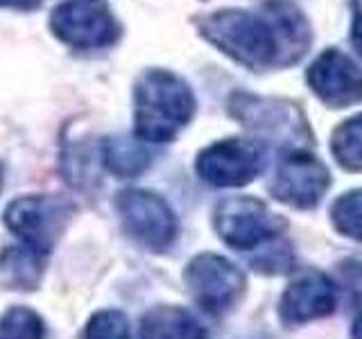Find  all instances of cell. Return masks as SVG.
<instances>
[{
	"label": "cell",
	"mask_w": 362,
	"mask_h": 339,
	"mask_svg": "<svg viewBox=\"0 0 362 339\" xmlns=\"http://www.w3.org/2000/svg\"><path fill=\"white\" fill-rule=\"evenodd\" d=\"M337 292L333 280L324 271L308 269L294 276V280L281 294L279 316L286 326H301L322 316L333 314Z\"/></svg>",
	"instance_id": "obj_12"
},
{
	"label": "cell",
	"mask_w": 362,
	"mask_h": 339,
	"mask_svg": "<svg viewBox=\"0 0 362 339\" xmlns=\"http://www.w3.org/2000/svg\"><path fill=\"white\" fill-rule=\"evenodd\" d=\"M339 278L354 303L362 305V260H344L339 265Z\"/></svg>",
	"instance_id": "obj_21"
},
{
	"label": "cell",
	"mask_w": 362,
	"mask_h": 339,
	"mask_svg": "<svg viewBox=\"0 0 362 339\" xmlns=\"http://www.w3.org/2000/svg\"><path fill=\"white\" fill-rule=\"evenodd\" d=\"M252 265L263 271V274H286V271L292 267V256L290 249L286 244H276L265 249L263 254H258L256 258H252Z\"/></svg>",
	"instance_id": "obj_20"
},
{
	"label": "cell",
	"mask_w": 362,
	"mask_h": 339,
	"mask_svg": "<svg viewBox=\"0 0 362 339\" xmlns=\"http://www.w3.org/2000/svg\"><path fill=\"white\" fill-rule=\"evenodd\" d=\"M50 30L75 50L109 48L120 37V23L105 0H64L52 9Z\"/></svg>",
	"instance_id": "obj_8"
},
{
	"label": "cell",
	"mask_w": 362,
	"mask_h": 339,
	"mask_svg": "<svg viewBox=\"0 0 362 339\" xmlns=\"http://www.w3.org/2000/svg\"><path fill=\"white\" fill-rule=\"evenodd\" d=\"M351 41H354L356 52L362 56V9L354 5V23H351Z\"/></svg>",
	"instance_id": "obj_22"
},
{
	"label": "cell",
	"mask_w": 362,
	"mask_h": 339,
	"mask_svg": "<svg viewBox=\"0 0 362 339\" xmlns=\"http://www.w3.org/2000/svg\"><path fill=\"white\" fill-rule=\"evenodd\" d=\"M265 150L258 141L224 138L197 154V177L213 188H240L263 172Z\"/></svg>",
	"instance_id": "obj_10"
},
{
	"label": "cell",
	"mask_w": 362,
	"mask_h": 339,
	"mask_svg": "<svg viewBox=\"0 0 362 339\" xmlns=\"http://www.w3.org/2000/svg\"><path fill=\"white\" fill-rule=\"evenodd\" d=\"M184 282L192 301L211 316L229 314L245 294V276L229 258L218 254H199L188 263Z\"/></svg>",
	"instance_id": "obj_7"
},
{
	"label": "cell",
	"mask_w": 362,
	"mask_h": 339,
	"mask_svg": "<svg viewBox=\"0 0 362 339\" xmlns=\"http://www.w3.org/2000/svg\"><path fill=\"white\" fill-rule=\"evenodd\" d=\"M199 34L254 73L299 64L313 45V28L290 0H265L258 9L226 7L197 23Z\"/></svg>",
	"instance_id": "obj_1"
},
{
	"label": "cell",
	"mask_w": 362,
	"mask_h": 339,
	"mask_svg": "<svg viewBox=\"0 0 362 339\" xmlns=\"http://www.w3.org/2000/svg\"><path fill=\"white\" fill-rule=\"evenodd\" d=\"M73 215L75 206L66 197L23 195L5 206L3 222L23 244L48 256L62 240Z\"/></svg>",
	"instance_id": "obj_4"
},
{
	"label": "cell",
	"mask_w": 362,
	"mask_h": 339,
	"mask_svg": "<svg viewBox=\"0 0 362 339\" xmlns=\"http://www.w3.org/2000/svg\"><path fill=\"white\" fill-rule=\"evenodd\" d=\"M82 339H134V335L120 310H98L86 321Z\"/></svg>",
	"instance_id": "obj_19"
},
{
	"label": "cell",
	"mask_w": 362,
	"mask_h": 339,
	"mask_svg": "<svg viewBox=\"0 0 362 339\" xmlns=\"http://www.w3.org/2000/svg\"><path fill=\"white\" fill-rule=\"evenodd\" d=\"M231 116L258 138L281 143L283 150L310 147L315 143L299 105L281 97H263L238 90L226 102Z\"/></svg>",
	"instance_id": "obj_3"
},
{
	"label": "cell",
	"mask_w": 362,
	"mask_h": 339,
	"mask_svg": "<svg viewBox=\"0 0 362 339\" xmlns=\"http://www.w3.org/2000/svg\"><path fill=\"white\" fill-rule=\"evenodd\" d=\"M305 82L328 109H346L362 102V68L342 50H324L310 64Z\"/></svg>",
	"instance_id": "obj_11"
},
{
	"label": "cell",
	"mask_w": 362,
	"mask_h": 339,
	"mask_svg": "<svg viewBox=\"0 0 362 339\" xmlns=\"http://www.w3.org/2000/svg\"><path fill=\"white\" fill-rule=\"evenodd\" d=\"M351 335H354V339H362V314L354 321V331H351Z\"/></svg>",
	"instance_id": "obj_24"
},
{
	"label": "cell",
	"mask_w": 362,
	"mask_h": 339,
	"mask_svg": "<svg viewBox=\"0 0 362 339\" xmlns=\"http://www.w3.org/2000/svg\"><path fill=\"white\" fill-rule=\"evenodd\" d=\"M220 240L235 251H254L286 231V220L256 197H226L213 210Z\"/></svg>",
	"instance_id": "obj_5"
},
{
	"label": "cell",
	"mask_w": 362,
	"mask_h": 339,
	"mask_svg": "<svg viewBox=\"0 0 362 339\" xmlns=\"http://www.w3.org/2000/svg\"><path fill=\"white\" fill-rule=\"evenodd\" d=\"M0 190H3V165H0Z\"/></svg>",
	"instance_id": "obj_25"
},
{
	"label": "cell",
	"mask_w": 362,
	"mask_h": 339,
	"mask_svg": "<svg viewBox=\"0 0 362 339\" xmlns=\"http://www.w3.org/2000/svg\"><path fill=\"white\" fill-rule=\"evenodd\" d=\"M197 109L192 88L179 75L152 68L134 86V136L147 145L175 141Z\"/></svg>",
	"instance_id": "obj_2"
},
{
	"label": "cell",
	"mask_w": 362,
	"mask_h": 339,
	"mask_svg": "<svg viewBox=\"0 0 362 339\" xmlns=\"http://www.w3.org/2000/svg\"><path fill=\"white\" fill-rule=\"evenodd\" d=\"M331 222L337 233L362 242V188L339 195L331 206Z\"/></svg>",
	"instance_id": "obj_18"
},
{
	"label": "cell",
	"mask_w": 362,
	"mask_h": 339,
	"mask_svg": "<svg viewBox=\"0 0 362 339\" xmlns=\"http://www.w3.org/2000/svg\"><path fill=\"white\" fill-rule=\"evenodd\" d=\"M331 188V172L308 147L283 150L281 161L272 177L269 192L286 206L308 210L315 208Z\"/></svg>",
	"instance_id": "obj_9"
},
{
	"label": "cell",
	"mask_w": 362,
	"mask_h": 339,
	"mask_svg": "<svg viewBox=\"0 0 362 339\" xmlns=\"http://www.w3.org/2000/svg\"><path fill=\"white\" fill-rule=\"evenodd\" d=\"M0 339H45L43 316L28 305H11L0 316Z\"/></svg>",
	"instance_id": "obj_17"
},
{
	"label": "cell",
	"mask_w": 362,
	"mask_h": 339,
	"mask_svg": "<svg viewBox=\"0 0 362 339\" xmlns=\"http://www.w3.org/2000/svg\"><path fill=\"white\" fill-rule=\"evenodd\" d=\"M141 339H209V335L181 305H154L141 316Z\"/></svg>",
	"instance_id": "obj_13"
},
{
	"label": "cell",
	"mask_w": 362,
	"mask_h": 339,
	"mask_svg": "<svg viewBox=\"0 0 362 339\" xmlns=\"http://www.w3.org/2000/svg\"><path fill=\"white\" fill-rule=\"evenodd\" d=\"M41 0H0V7H11V9H34L39 7Z\"/></svg>",
	"instance_id": "obj_23"
},
{
	"label": "cell",
	"mask_w": 362,
	"mask_h": 339,
	"mask_svg": "<svg viewBox=\"0 0 362 339\" xmlns=\"http://www.w3.org/2000/svg\"><path fill=\"white\" fill-rule=\"evenodd\" d=\"M331 152L339 167L362 172V113L344 120L331 136Z\"/></svg>",
	"instance_id": "obj_16"
},
{
	"label": "cell",
	"mask_w": 362,
	"mask_h": 339,
	"mask_svg": "<svg viewBox=\"0 0 362 339\" xmlns=\"http://www.w3.org/2000/svg\"><path fill=\"white\" fill-rule=\"evenodd\" d=\"M116 210L124 231L141 246L163 254L175 244L179 222L161 195L143 188H124L116 195Z\"/></svg>",
	"instance_id": "obj_6"
},
{
	"label": "cell",
	"mask_w": 362,
	"mask_h": 339,
	"mask_svg": "<svg viewBox=\"0 0 362 339\" xmlns=\"http://www.w3.org/2000/svg\"><path fill=\"white\" fill-rule=\"evenodd\" d=\"M102 163L111 174L134 179L143 174L152 163V152L139 136H111L102 143Z\"/></svg>",
	"instance_id": "obj_14"
},
{
	"label": "cell",
	"mask_w": 362,
	"mask_h": 339,
	"mask_svg": "<svg viewBox=\"0 0 362 339\" xmlns=\"http://www.w3.org/2000/svg\"><path fill=\"white\" fill-rule=\"evenodd\" d=\"M45 256L30 246H7L0 254V274L5 285L18 292H34L41 285Z\"/></svg>",
	"instance_id": "obj_15"
}]
</instances>
